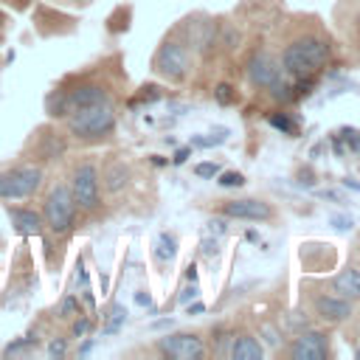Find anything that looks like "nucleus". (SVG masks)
<instances>
[{"instance_id": "1", "label": "nucleus", "mask_w": 360, "mask_h": 360, "mask_svg": "<svg viewBox=\"0 0 360 360\" xmlns=\"http://www.w3.org/2000/svg\"><path fill=\"white\" fill-rule=\"evenodd\" d=\"M329 62V45L321 37H298L284 48L281 65L292 79H315Z\"/></svg>"}, {"instance_id": "2", "label": "nucleus", "mask_w": 360, "mask_h": 360, "mask_svg": "<svg viewBox=\"0 0 360 360\" xmlns=\"http://www.w3.org/2000/svg\"><path fill=\"white\" fill-rule=\"evenodd\" d=\"M112 127H115V112H112L110 101L76 107V110H70V118H68V129L76 138H101V135L112 132Z\"/></svg>"}, {"instance_id": "3", "label": "nucleus", "mask_w": 360, "mask_h": 360, "mask_svg": "<svg viewBox=\"0 0 360 360\" xmlns=\"http://www.w3.org/2000/svg\"><path fill=\"white\" fill-rule=\"evenodd\" d=\"M42 217H45V225H48L53 233H68L70 225H73V217H76L73 191H70L68 186H56V188L45 197Z\"/></svg>"}, {"instance_id": "4", "label": "nucleus", "mask_w": 360, "mask_h": 360, "mask_svg": "<svg viewBox=\"0 0 360 360\" xmlns=\"http://www.w3.org/2000/svg\"><path fill=\"white\" fill-rule=\"evenodd\" d=\"M42 172L37 166H14L0 172V200H20L39 188Z\"/></svg>"}, {"instance_id": "5", "label": "nucleus", "mask_w": 360, "mask_h": 360, "mask_svg": "<svg viewBox=\"0 0 360 360\" xmlns=\"http://www.w3.org/2000/svg\"><path fill=\"white\" fill-rule=\"evenodd\" d=\"M155 70L172 82H180L188 70V51L180 42H166L155 53Z\"/></svg>"}, {"instance_id": "6", "label": "nucleus", "mask_w": 360, "mask_h": 360, "mask_svg": "<svg viewBox=\"0 0 360 360\" xmlns=\"http://www.w3.org/2000/svg\"><path fill=\"white\" fill-rule=\"evenodd\" d=\"M70 191H73L76 205H82V208H87V211H93V208L98 205V172H96L93 163H82V166L73 172V186H70Z\"/></svg>"}, {"instance_id": "7", "label": "nucleus", "mask_w": 360, "mask_h": 360, "mask_svg": "<svg viewBox=\"0 0 360 360\" xmlns=\"http://www.w3.org/2000/svg\"><path fill=\"white\" fill-rule=\"evenodd\" d=\"M158 349L174 360H200L205 352V346L197 335H166V338H160Z\"/></svg>"}, {"instance_id": "8", "label": "nucleus", "mask_w": 360, "mask_h": 360, "mask_svg": "<svg viewBox=\"0 0 360 360\" xmlns=\"http://www.w3.org/2000/svg\"><path fill=\"white\" fill-rule=\"evenodd\" d=\"M326 354H329V340L321 332H301L290 346L292 360H326Z\"/></svg>"}, {"instance_id": "9", "label": "nucleus", "mask_w": 360, "mask_h": 360, "mask_svg": "<svg viewBox=\"0 0 360 360\" xmlns=\"http://www.w3.org/2000/svg\"><path fill=\"white\" fill-rule=\"evenodd\" d=\"M278 76H281V68H278V62L267 51H256L250 56V62H248V79L256 87H270Z\"/></svg>"}, {"instance_id": "10", "label": "nucleus", "mask_w": 360, "mask_h": 360, "mask_svg": "<svg viewBox=\"0 0 360 360\" xmlns=\"http://www.w3.org/2000/svg\"><path fill=\"white\" fill-rule=\"evenodd\" d=\"M225 217H236V219H270L273 217V208L264 202V200H231L222 205Z\"/></svg>"}, {"instance_id": "11", "label": "nucleus", "mask_w": 360, "mask_h": 360, "mask_svg": "<svg viewBox=\"0 0 360 360\" xmlns=\"http://www.w3.org/2000/svg\"><path fill=\"white\" fill-rule=\"evenodd\" d=\"M315 309H318V315L323 321L338 323V321H346L352 315V301H346L340 295H318L315 298Z\"/></svg>"}, {"instance_id": "12", "label": "nucleus", "mask_w": 360, "mask_h": 360, "mask_svg": "<svg viewBox=\"0 0 360 360\" xmlns=\"http://www.w3.org/2000/svg\"><path fill=\"white\" fill-rule=\"evenodd\" d=\"M8 217H11V225L17 233L22 236H37L42 233V217L37 211H28V208H8Z\"/></svg>"}, {"instance_id": "13", "label": "nucleus", "mask_w": 360, "mask_h": 360, "mask_svg": "<svg viewBox=\"0 0 360 360\" xmlns=\"http://www.w3.org/2000/svg\"><path fill=\"white\" fill-rule=\"evenodd\" d=\"M332 290H335L340 298H346V301H357V298H360V270H354V267L340 270V273L332 278Z\"/></svg>"}, {"instance_id": "14", "label": "nucleus", "mask_w": 360, "mask_h": 360, "mask_svg": "<svg viewBox=\"0 0 360 360\" xmlns=\"http://www.w3.org/2000/svg\"><path fill=\"white\" fill-rule=\"evenodd\" d=\"M96 101H107V93L98 84H82V87H76V90L68 93V107L70 110L87 107V104H96Z\"/></svg>"}, {"instance_id": "15", "label": "nucleus", "mask_w": 360, "mask_h": 360, "mask_svg": "<svg viewBox=\"0 0 360 360\" xmlns=\"http://www.w3.org/2000/svg\"><path fill=\"white\" fill-rule=\"evenodd\" d=\"M262 352H264L262 343L256 338H250V335L236 338L233 346H231V357L233 360H262Z\"/></svg>"}, {"instance_id": "16", "label": "nucleus", "mask_w": 360, "mask_h": 360, "mask_svg": "<svg viewBox=\"0 0 360 360\" xmlns=\"http://www.w3.org/2000/svg\"><path fill=\"white\" fill-rule=\"evenodd\" d=\"M124 321H127L124 307H121V304H112V307H110V315H107V323H104V335L118 332V329L124 326Z\"/></svg>"}, {"instance_id": "17", "label": "nucleus", "mask_w": 360, "mask_h": 360, "mask_svg": "<svg viewBox=\"0 0 360 360\" xmlns=\"http://www.w3.org/2000/svg\"><path fill=\"white\" fill-rule=\"evenodd\" d=\"M124 183H127V169H124V163H112V166L107 169V188H110V191H118Z\"/></svg>"}, {"instance_id": "18", "label": "nucleus", "mask_w": 360, "mask_h": 360, "mask_svg": "<svg viewBox=\"0 0 360 360\" xmlns=\"http://www.w3.org/2000/svg\"><path fill=\"white\" fill-rule=\"evenodd\" d=\"M158 259H174V253H177V239L174 236H169V233H160V239H158Z\"/></svg>"}, {"instance_id": "19", "label": "nucleus", "mask_w": 360, "mask_h": 360, "mask_svg": "<svg viewBox=\"0 0 360 360\" xmlns=\"http://www.w3.org/2000/svg\"><path fill=\"white\" fill-rule=\"evenodd\" d=\"M48 112H51V115H68V112H70V107H68V93L48 96Z\"/></svg>"}, {"instance_id": "20", "label": "nucleus", "mask_w": 360, "mask_h": 360, "mask_svg": "<svg viewBox=\"0 0 360 360\" xmlns=\"http://www.w3.org/2000/svg\"><path fill=\"white\" fill-rule=\"evenodd\" d=\"M267 121H270V127H276V129H281V132H287V135H295V132H298V127H295V124H292L287 115H278V112H273Z\"/></svg>"}, {"instance_id": "21", "label": "nucleus", "mask_w": 360, "mask_h": 360, "mask_svg": "<svg viewBox=\"0 0 360 360\" xmlns=\"http://www.w3.org/2000/svg\"><path fill=\"white\" fill-rule=\"evenodd\" d=\"M214 96H217V101H219V104H233V101H236L233 87H231V84H225V82H222V84H217Z\"/></svg>"}, {"instance_id": "22", "label": "nucleus", "mask_w": 360, "mask_h": 360, "mask_svg": "<svg viewBox=\"0 0 360 360\" xmlns=\"http://www.w3.org/2000/svg\"><path fill=\"white\" fill-rule=\"evenodd\" d=\"M245 177L239 172H219V186L222 188H233V186H242Z\"/></svg>"}, {"instance_id": "23", "label": "nucleus", "mask_w": 360, "mask_h": 360, "mask_svg": "<svg viewBox=\"0 0 360 360\" xmlns=\"http://www.w3.org/2000/svg\"><path fill=\"white\" fill-rule=\"evenodd\" d=\"M62 318H76V315H82V309H79V304H76V298L73 295H68L65 301H62Z\"/></svg>"}, {"instance_id": "24", "label": "nucleus", "mask_w": 360, "mask_h": 360, "mask_svg": "<svg viewBox=\"0 0 360 360\" xmlns=\"http://www.w3.org/2000/svg\"><path fill=\"white\" fill-rule=\"evenodd\" d=\"M340 138L349 143V149L360 152V129H340Z\"/></svg>"}, {"instance_id": "25", "label": "nucleus", "mask_w": 360, "mask_h": 360, "mask_svg": "<svg viewBox=\"0 0 360 360\" xmlns=\"http://www.w3.org/2000/svg\"><path fill=\"white\" fill-rule=\"evenodd\" d=\"M194 174L197 177H217L219 174V166L217 163H197L194 166Z\"/></svg>"}, {"instance_id": "26", "label": "nucleus", "mask_w": 360, "mask_h": 360, "mask_svg": "<svg viewBox=\"0 0 360 360\" xmlns=\"http://www.w3.org/2000/svg\"><path fill=\"white\" fill-rule=\"evenodd\" d=\"M197 295V284L191 281V287H183V292H180V304H188V298H194Z\"/></svg>"}, {"instance_id": "27", "label": "nucleus", "mask_w": 360, "mask_h": 360, "mask_svg": "<svg viewBox=\"0 0 360 360\" xmlns=\"http://www.w3.org/2000/svg\"><path fill=\"white\" fill-rule=\"evenodd\" d=\"M48 352H51L53 357H62V354H65V343H62V340H51V346H48Z\"/></svg>"}, {"instance_id": "28", "label": "nucleus", "mask_w": 360, "mask_h": 360, "mask_svg": "<svg viewBox=\"0 0 360 360\" xmlns=\"http://www.w3.org/2000/svg\"><path fill=\"white\" fill-rule=\"evenodd\" d=\"M87 326H90V323H87V318H79V321L73 323V335H76V338H79V335H84V332H87Z\"/></svg>"}, {"instance_id": "29", "label": "nucleus", "mask_w": 360, "mask_h": 360, "mask_svg": "<svg viewBox=\"0 0 360 360\" xmlns=\"http://www.w3.org/2000/svg\"><path fill=\"white\" fill-rule=\"evenodd\" d=\"M332 222H335V228H340V231L352 228V219H346V217H332Z\"/></svg>"}, {"instance_id": "30", "label": "nucleus", "mask_w": 360, "mask_h": 360, "mask_svg": "<svg viewBox=\"0 0 360 360\" xmlns=\"http://www.w3.org/2000/svg\"><path fill=\"white\" fill-rule=\"evenodd\" d=\"M188 158V146H183V149H177V155H174V163H183Z\"/></svg>"}, {"instance_id": "31", "label": "nucleus", "mask_w": 360, "mask_h": 360, "mask_svg": "<svg viewBox=\"0 0 360 360\" xmlns=\"http://www.w3.org/2000/svg\"><path fill=\"white\" fill-rule=\"evenodd\" d=\"M135 301H138L141 307H149V304H152V298H149V295H143V292H138V295H135Z\"/></svg>"}, {"instance_id": "32", "label": "nucleus", "mask_w": 360, "mask_h": 360, "mask_svg": "<svg viewBox=\"0 0 360 360\" xmlns=\"http://www.w3.org/2000/svg\"><path fill=\"white\" fill-rule=\"evenodd\" d=\"M194 270H197L194 264H188V267H186V278H188V281H194V278H197V273H194Z\"/></svg>"}, {"instance_id": "33", "label": "nucleus", "mask_w": 360, "mask_h": 360, "mask_svg": "<svg viewBox=\"0 0 360 360\" xmlns=\"http://www.w3.org/2000/svg\"><path fill=\"white\" fill-rule=\"evenodd\" d=\"M191 312H194V315L202 312V304H191V307H188V315H191Z\"/></svg>"}]
</instances>
